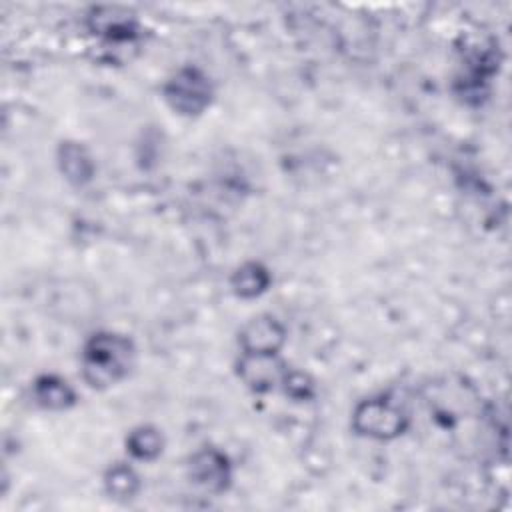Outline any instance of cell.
<instances>
[{
	"instance_id": "obj_6",
	"label": "cell",
	"mask_w": 512,
	"mask_h": 512,
	"mask_svg": "<svg viewBox=\"0 0 512 512\" xmlns=\"http://www.w3.org/2000/svg\"><path fill=\"white\" fill-rule=\"evenodd\" d=\"M246 354H278L286 342V328L270 314H260L244 324L238 336Z\"/></svg>"
},
{
	"instance_id": "obj_2",
	"label": "cell",
	"mask_w": 512,
	"mask_h": 512,
	"mask_svg": "<svg viewBox=\"0 0 512 512\" xmlns=\"http://www.w3.org/2000/svg\"><path fill=\"white\" fill-rule=\"evenodd\" d=\"M408 424V414L388 398H366L352 412L354 432L374 440L398 438Z\"/></svg>"
},
{
	"instance_id": "obj_10",
	"label": "cell",
	"mask_w": 512,
	"mask_h": 512,
	"mask_svg": "<svg viewBox=\"0 0 512 512\" xmlns=\"http://www.w3.org/2000/svg\"><path fill=\"white\" fill-rule=\"evenodd\" d=\"M272 282V276L268 272V268L260 262H244L242 266H238L234 272H232V278H230V286H232V292L238 296V298H244V300H250V298H256L260 294H264L268 290Z\"/></svg>"
},
{
	"instance_id": "obj_12",
	"label": "cell",
	"mask_w": 512,
	"mask_h": 512,
	"mask_svg": "<svg viewBox=\"0 0 512 512\" xmlns=\"http://www.w3.org/2000/svg\"><path fill=\"white\" fill-rule=\"evenodd\" d=\"M104 488L114 500H130L140 490V478L128 464H114L104 474Z\"/></svg>"
},
{
	"instance_id": "obj_8",
	"label": "cell",
	"mask_w": 512,
	"mask_h": 512,
	"mask_svg": "<svg viewBox=\"0 0 512 512\" xmlns=\"http://www.w3.org/2000/svg\"><path fill=\"white\" fill-rule=\"evenodd\" d=\"M56 158H58V168H60L62 176L70 184L84 186L92 180L96 166H94L90 152L82 144L72 142V140L60 142Z\"/></svg>"
},
{
	"instance_id": "obj_4",
	"label": "cell",
	"mask_w": 512,
	"mask_h": 512,
	"mask_svg": "<svg viewBox=\"0 0 512 512\" xmlns=\"http://www.w3.org/2000/svg\"><path fill=\"white\" fill-rule=\"evenodd\" d=\"M188 478L208 494H222L232 482V466L218 448H202L188 460Z\"/></svg>"
},
{
	"instance_id": "obj_3",
	"label": "cell",
	"mask_w": 512,
	"mask_h": 512,
	"mask_svg": "<svg viewBox=\"0 0 512 512\" xmlns=\"http://www.w3.org/2000/svg\"><path fill=\"white\" fill-rule=\"evenodd\" d=\"M164 100L180 116L202 114L214 96L210 78L196 66L180 68L162 88Z\"/></svg>"
},
{
	"instance_id": "obj_13",
	"label": "cell",
	"mask_w": 512,
	"mask_h": 512,
	"mask_svg": "<svg viewBox=\"0 0 512 512\" xmlns=\"http://www.w3.org/2000/svg\"><path fill=\"white\" fill-rule=\"evenodd\" d=\"M282 386H284V392L294 400H308L314 396V382L310 380L308 374L298 370H292V372L286 370L282 378Z\"/></svg>"
},
{
	"instance_id": "obj_9",
	"label": "cell",
	"mask_w": 512,
	"mask_h": 512,
	"mask_svg": "<svg viewBox=\"0 0 512 512\" xmlns=\"http://www.w3.org/2000/svg\"><path fill=\"white\" fill-rule=\"evenodd\" d=\"M32 396L36 404L44 410H68L76 402V392L70 388V384L54 374L38 376L32 384Z\"/></svg>"
},
{
	"instance_id": "obj_7",
	"label": "cell",
	"mask_w": 512,
	"mask_h": 512,
	"mask_svg": "<svg viewBox=\"0 0 512 512\" xmlns=\"http://www.w3.org/2000/svg\"><path fill=\"white\" fill-rule=\"evenodd\" d=\"M286 374L284 362L278 354H246L242 352L238 360V376L242 382L258 394L270 392L276 384H282Z\"/></svg>"
},
{
	"instance_id": "obj_5",
	"label": "cell",
	"mask_w": 512,
	"mask_h": 512,
	"mask_svg": "<svg viewBox=\"0 0 512 512\" xmlns=\"http://www.w3.org/2000/svg\"><path fill=\"white\" fill-rule=\"evenodd\" d=\"M86 26L94 36L114 44L134 42L140 36V24L136 16L120 6L92 8L86 18Z\"/></svg>"
},
{
	"instance_id": "obj_11",
	"label": "cell",
	"mask_w": 512,
	"mask_h": 512,
	"mask_svg": "<svg viewBox=\"0 0 512 512\" xmlns=\"http://www.w3.org/2000/svg\"><path fill=\"white\" fill-rule=\"evenodd\" d=\"M162 448H164V438L160 430L154 426H138L126 438V450L136 460H144V462L154 460L162 454Z\"/></svg>"
},
{
	"instance_id": "obj_1",
	"label": "cell",
	"mask_w": 512,
	"mask_h": 512,
	"mask_svg": "<svg viewBox=\"0 0 512 512\" xmlns=\"http://www.w3.org/2000/svg\"><path fill=\"white\" fill-rule=\"evenodd\" d=\"M134 358L136 348L128 336L118 332H96L82 346V378L90 388H110L128 376Z\"/></svg>"
}]
</instances>
